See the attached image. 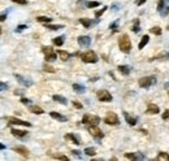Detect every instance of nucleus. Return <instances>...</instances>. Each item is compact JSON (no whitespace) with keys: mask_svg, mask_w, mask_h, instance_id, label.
I'll return each instance as SVG.
<instances>
[{"mask_svg":"<svg viewBox=\"0 0 169 161\" xmlns=\"http://www.w3.org/2000/svg\"><path fill=\"white\" fill-rule=\"evenodd\" d=\"M81 59L83 62H96L98 61V56H96V53L94 51H86L83 53H81Z\"/></svg>","mask_w":169,"mask_h":161,"instance_id":"nucleus-3","label":"nucleus"},{"mask_svg":"<svg viewBox=\"0 0 169 161\" xmlns=\"http://www.w3.org/2000/svg\"><path fill=\"white\" fill-rule=\"evenodd\" d=\"M163 120H169V109H167L163 113Z\"/></svg>","mask_w":169,"mask_h":161,"instance_id":"nucleus-46","label":"nucleus"},{"mask_svg":"<svg viewBox=\"0 0 169 161\" xmlns=\"http://www.w3.org/2000/svg\"><path fill=\"white\" fill-rule=\"evenodd\" d=\"M150 31H151L152 34H155V35H160V34H161V29H160L159 26H155V27H152V29L150 30Z\"/></svg>","mask_w":169,"mask_h":161,"instance_id":"nucleus-37","label":"nucleus"},{"mask_svg":"<svg viewBox=\"0 0 169 161\" xmlns=\"http://www.w3.org/2000/svg\"><path fill=\"white\" fill-rule=\"evenodd\" d=\"M124 117H125V120H126L127 124L131 125V126H134V125L137 124V118H135V117H131V116H130L127 112H124Z\"/></svg>","mask_w":169,"mask_h":161,"instance_id":"nucleus-18","label":"nucleus"},{"mask_svg":"<svg viewBox=\"0 0 169 161\" xmlns=\"http://www.w3.org/2000/svg\"><path fill=\"white\" fill-rule=\"evenodd\" d=\"M13 3H17V4H21V5H26L27 4V0H12Z\"/></svg>","mask_w":169,"mask_h":161,"instance_id":"nucleus-43","label":"nucleus"},{"mask_svg":"<svg viewBox=\"0 0 169 161\" xmlns=\"http://www.w3.org/2000/svg\"><path fill=\"white\" fill-rule=\"evenodd\" d=\"M165 87H167V88L169 87V82H168V83H165Z\"/></svg>","mask_w":169,"mask_h":161,"instance_id":"nucleus-52","label":"nucleus"},{"mask_svg":"<svg viewBox=\"0 0 169 161\" xmlns=\"http://www.w3.org/2000/svg\"><path fill=\"white\" fill-rule=\"evenodd\" d=\"M52 99H54L55 101H57V103H60V104H63V105H66L68 104V100H66L64 96H61V95H54L52 96Z\"/></svg>","mask_w":169,"mask_h":161,"instance_id":"nucleus-21","label":"nucleus"},{"mask_svg":"<svg viewBox=\"0 0 169 161\" xmlns=\"http://www.w3.org/2000/svg\"><path fill=\"white\" fill-rule=\"evenodd\" d=\"M98 98L100 101H112V95H111L109 91H107V90H99Z\"/></svg>","mask_w":169,"mask_h":161,"instance_id":"nucleus-8","label":"nucleus"},{"mask_svg":"<svg viewBox=\"0 0 169 161\" xmlns=\"http://www.w3.org/2000/svg\"><path fill=\"white\" fill-rule=\"evenodd\" d=\"M73 105H74V108H77V109H82V108H83V105L78 101H73Z\"/></svg>","mask_w":169,"mask_h":161,"instance_id":"nucleus-42","label":"nucleus"},{"mask_svg":"<svg viewBox=\"0 0 169 161\" xmlns=\"http://www.w3.org/2000/svg\"><path fill=\"white\" fill-rule=\"evenodd\" d=\"M117 69L121 74H124V76H129L130 74V66H127V65H120Z\"/></svg>","mask_w":169,"mask_h":161,"instance_id":"nucleus-20","label":"nucleus"},{"mask_svg":"<svg viewBox=\"0 0 169 161\" xmlns=\"http://www.w3.org/2000/svg\"><path fill=\"white\" fill-rule=\"evenodd\" d=\"M79 22L83 25V27H86V29H90L94 24H96V21H91L88 18H79Z\"/></svg>","mask_w":169,"mask_h":161,"instance_id":"nucleus-17","label":"nucleus"},{"mask_svg":"<svg viewBox=\"0 0 169 161\" xmlns=\"http://www.w3.org/2000/svg\"><path fill=\"white\" fill-rule=\"evenodd\" d=\"M107 8H108V7H103L100 10H96V12H95V17H98V18H99V17H100V16L103 15V13L107 10Z\"/></svg>","mask_w":169,"mask_h":161,"instance_id":"nucleus-38","label":"nucleus"},{"mask_svg":"<svg viewBox=\"0 0 169 161\" xmlns=\"http://www.w3.org/2000/svg\"><path fill=\"white\" fill-rule=\"evenodd\" d=\"M148 40H150V37H148V35H143V37H142V40H140L139 44H138V48H139V49L145 48L146 44L148 43Z\"/></svg>","mask_w":169,"mask_h":161,"instance_id":"nucleus-22","label":"nucleus"},{"mask_svg":"<svg viewBox=\"0 0 169 161\" xmlns=\"http://www.w3.org/2000/svg\"><path fill=\"white\" fill-rule=\"evenodd\" d=\"M168 57H169L168 52H163V53H160V55H157V56L150 59V61H152V60H165V59H168Z\"/></svg>","mask_w":169,"mask_h":161,"instance_id":"nucleus-25","label":"nucleus"},{"mask_svg":"<svg viewBox=\"0 0 169 161\" xmlns=\"http://www.w3.org/2000/svg\"><path fill=\"white\" fill-rule=\"evenodd\" d=\"M4 120H7L8 124H10V125H22V126H27V127L31 126L30 122L22 121V120H20V118H16V117H5Z\"/></svg>","mask_w":169,"mask_h":161,"instance_id":"nucleus-7","label":"nucleus"},{"mask_svg":"<svg viewBox=\"0 0 169 161\" xmlns=\"http://www.w3.org/2000/svg\"><path fill=\"white\" fill-rule=\"evenodd\" d=\"M72 153H73L74 156H81V152L77 151V149H73V151H72Z\"/></svg>","mask_w":169,"mask_h":161,"instance_id":"nucleus-48","label":"nucleus"},{"mask_svg":"<svg viewBox=\"0 0 169 161\" xmlns=\"http://www.w3.org/2000/svg\"><path fill=\"white\" fill-rule=\"evenodd\" d=\"M44 27H47V29H49V30H60V29H63V25H51V24H46L44 25Z\"/></svg>","mask_w":169,"mask_h":161,"instance_id":"nucleus-28","label":"nucleus"},{"mask_svg":"<svg viewBox=\"0 0 169 161\" xmlns=\"http://www.w3.org/2000/svg\"><path fill=\"white\" fill-rule=\"evenodd\" d=\"M87 130H88V133L95 138V139H102V138L104 137V134L102 133V130L99 129L96 125H90V126L87 127Z\"/></svg>","mask_w":169,"mask_h":161,"instance_id":"nucleus-5","label":"nucleus"},{"mask_svg":"<svg viewBox=\"0 0 169 161\" xmlns=\"http://www.w3.org/2000/svg\"><path fill=\"white\" fill-rule=\"evenodd\" d=\"M156 83V77L154 76H148V77H142L138 80V85L142 88H150L151 86H154Z\"/></svg>","mask_w":169,"mask_h":161,"instance_id":"nucleus-2","label":"nucleus"},{"mask_svg":"<svg viewBox=\"0 0 169 161\" xmlns=\"http://www.w3.org/2000/svg\"><path fill=\"white\" fill-rule=\"evenodd\" d=\"M156 160H157V161H161V160L169 161V155L167 153V152H160V153L156 156Z\"/></svg>","mask_w":169,"mask_h":161,"instance_id":"nucleus-24","label":"nucleus"},{"mask_svg":"<svg viewBox=\"0 0 169 161\" xmlns=\"http://www.w3.org/2000/svg\"><path fill=\"white\" fill-rule=\"evenodd\" d=\"M21 103H22V104H25V105H31V100H30V99H26V98H22Z\"/></svg>","mask_w":169,"mask_h":161,"instance_id":"nucleus-40","label":"nucleus"},{"mask_svg":"<svg viewBox=\"0 0 169 161\" xmlns=\"http://www.w3.org/2000/svg\"><path fill=\"white\" fill-rule=\"evenodd\" d=\"M57 59V53H51V55H47L46 56V61H49V62H51V61H55Z\"/></svg>","mask_w":169,"mask_h":161,"instance_id":"nucleus-35","label":"nucleus"},{"mask_svg":"<svg viewBox=\"0 0 169 161\" xmlns=\"http://www.w3.org/2000/svg\"><path fill=\"white\" fill-rule=\"evenodd\" d=\"M118 47H120L121 52H124V53H129L131 51V42H130L129 37L126 34L120 37V39H118Z\"/></svg>","mask_w":169,"mask_h":161,"instance_id":"nucleus-1","label":"nucleus"},{"mask_svg":"<svg viewBox=\"0 0 169 161\" xmlns=\"http://www.w3.org/2000/svg\"><path fill=\"white\" fill-rule=\"evenodd\" d=\"M30 110H31L33 113H35V115H43L44 110L42 109L40 107H37V105H30Z\"/></svg>","mask_w":169,"mask_h":161,"instance_id":"nucleus-23","label":"nucleus"},{"mask_svg":"<svg viewBox=\"0 0 169 161\" xmlns=\"http://www.w3.org/2000/svg\"><path fill=\"white\" fill-rule=\"evenodd\" d=\"M146 3V0H135V4L137 5H142V4H145Z\"/></svg>","mask_w":169,"mask_h":161,"instance_id":"nucleus-49","label":"nucleus"},{"mask_svg":"<svg viewBox=\"0 0 169 161\" xmlns=\"http://www.w3.org/2000/svg\"><path fill=\"white\" fill-rule=\"evenodd\" d=\"M7 87H8V86H7V85H5V83H4V82H1V83H0V90H1V91L7 90Z\"/></svg>","mask_w":169,"mask_h":161,"instance_id":"nucleus-47","label":"nucleus"},{"mask_svg":"<svg viewBox=\"0 0 169 161\" xmlns=\"http://www.w3.org/2000/svg\"><path fill=\"white\" fill-rule=\"evenodd\" d=\"M73 90L76 91L77 94H83L85 92V87L82 85H78V83H74L73 85Z\"/></svg>","mask_w":169,"mask_h":161,"instance_id":"nucleus-26","label":"nucleus"},{"mask_svg":"<svg viewBox=\"0 0 169 161\" xmlns=\"http://www.w3.org/2000/svg\"><path fill=\"white\" fill-rule=\"evenodd\" d=\"M131 30H133L134 33H138V31H139V20H138V18H135V20H134V24H133Z\"/></svg>","mask_w":169,"mask_h":161,"instance_id":"nucleus-33","label":"nucleus"},{"mask_svg":"<svg viewBox=\"0 0 169 161\" xmlns=\"http://www.w3.org/2000/svg\"><path fill=\"white\" fill-rule=\"evenodd\" d=\"M57 55H59V57L63 61H66V60L70 59V53L66 52V51H63V49H59V51H57Z\"/></svg>","mask_w":169,"mask_h":161,"instance_id":"nucleus-19","label":"nucleus"},{"mask_svg":"<svg viewBox=\"0 0 169 161\" xmlns=\"http://www.w3.org/2000/svg\"><path fill=\"white\" fill-rule=\"evenodd\" d=\"M85 153L87 155V156H95V155H96V149L94 148V147H87V148L85 149Z\"/></svg>","mask_w":169,"mask_h":161,"instance_id":"nucleus-27","label":"nucleus"},{"mask_svg":"<svg viewBox=\"0 0 169 161\" xmlns=\"http://www.w3.org/2000/svg\"><path fill=\"white\" fill-rule=\"evenodd\" d=\"M117 25H118V20H117V21H115L113 24H111V25H109V27H111L112 30H116V29H117Z\"/></svg>","mask_w":169,"mask_h":161,"instance_id":"nucleus-45","label":"nucleus"},{"mask_svg":"<svg viewBox=\"0 0 169 161\" xmlns=\"http://www.w3.org/2000/svg\"><path fill=\"white\" fill-rule=\"evenodd\" d=\"M26 25H18L17 26V29H16V33H20V31H22V30H25L26 29Z\"/></svg>","mask_w":169,"mask_h":161,"instance_id":"nucleus-41","label":"nucleus"},{"mask_svg":"<svg viewBox=\"0 0 169 161\" xmlns=\"http://www.w3.org/2000/svg\"><path fill=\"white\" fill-rule=\"evenodd\" d=\"M125 157L129 160H143L145 156L142 155V152H134V153H125Z\"/></svg>","mask_w":169,"mask_h":161,"instance_id":"nucleus-11","label":"nucleus"},{"mask_svg":"<svg viewBox=\"0 0 169 161\" xmlns=\"http://www.w3.org/2000/svg\"><path fill=\"white\" fill-rule=\"evenodd\" d=\"M13 151L17 152V153H20L21 156H24V157H29V151H27V148H25V147H22V146L13 147Z\"/></svg>","mask_w":169,"mask_h":161,"instance_id":"nucleus-10","label":"nucleus"},{"mask_svg":"<svg viewBox=\"0 0 169 161\" xmlns=\"http://www.w3.org/2000/svg\"><path fill=\"white\" fill-rule=\"evenodd\" d=\"M43 70L48 71V73H55V69L52 68L51 65H48V64H44V65H43Z\"/></svg>","mask_w":169,"mask_h":161,"instance_id":"nucleus-36","label":"nucleus"},{"mask_svg":"<svg viewBox=\"0 0 169 161\" xmlns=\"http://www.w3.org/2000/svg\"><path fill=\"white\" fill-rule=\"evenodd\" d=\"M0 149H1V151H3V149H5V146H4V144H0Z\"/></svg>","mask_w":169,"mask_h":161,"instance_id":"nucleus-51","label":"nucleus"},{"mask_svg":"<svg viewBox=\"0 0 169 161\" xmlns=\"http://www.w3.org/2000/svg\"><path fill=\"white\" fill-rule=\"evenodd\" d=\"M42 51H43V53L46 55H51V53H54V49H52V47H47V46H43L42 47Z\"/></svg>","mask_w":169,"mask_h":161,"instance_id":"nucleus-32","label":"nucleus"},{"mask_svg":"<svg viewBox=\"0 0 169 161\" xmlns=\"http://www.w3.org/2000/svg\"><path fill=\"white\" fill-rule=\"evenodd\" d=\"M65 139H68V140H70V142H73L74 144H77V146H79L81 144V139H79L77 135H74V134H66L65 135Z\"/></svg>","mask_w":169,"mask_h":161,"instance_id":"nucleus-15","label":"nucleus"},{"mask_svg":"<svg viewBox=\"0 0 169 161\" xmlns=\"http://www.w3.org/2000/svg\"><path fill=\"white\" fill-rule=\"evenodd\" d=\"M78 43H79V46H82V47H87V46H90L91 39L87 35H82V37L78 38Z\"/></svg>","mask_w":169,"mask_h":161,"instance_id":"nucleus-14","label":"nucleus"},{"mask_svg":"<svg viewBox=\"0 0 169 161\" xmlns=\"http://www.w3.org/2000/svg\"><path fill=\"white\" fill-rule=\"evenodd\" d=\"M168 96H169V91H168Z\"/></svg>","mask_w":169,"mask_h":161,"instance_id":"nucleus-54","label":"nucleus"},{"mask_svg":"<svg viewBox=\"0 0 169 161\" xmlns=\"http://www.w3.org/2000/svg\"><path fill=\"white\" fill-rule=\"evenodd\" d=\"M49 116H51L52 118H55V120L60 121V122H66V121H68L65 116L60 115V113H56V112H51V113H49Z\"/></svg>","mask_w":169,"mask_h":161,"instance_id":"nucleus-16","label":"nucleus"},{"mask_svg":"<svg viewBox=\"0 0 169 161\" xmlns=\"http://www.w3.org/2000/svg\"><path fill=\"white\" fill-rule=\"evenodd\" d=\"M55 159H59V160H63V161H68L69 160V157H66V156H64V155H56V156H54Z\"/></svg>","mask_w":169,"mask_h":161,"instance_id":"nucleus-39","label":"nucleus"},{"mask_svg":"<svg viewBox=\"0 0 169 161\" xmlns=\"http://www.w3.org/2000/svg\"><path fill=\"white\" fill-rule=\"evenodd\" d=\"M167 4H168L167 0H159V3H157V10H159V12H161V10L167 7Z\"/></svg>","mask_w":169,"mask_h":161,"instance_id":"nucleus-29","label":"nucleus"},{"mask_svg":"<svg viewBox=\"0 0 169 161\" xmlns=\"http://www.w3.org/2000/svg\"><path fill=\"white\" fill-rule=\"evenodd\" d=\"M86 7H87V8L100 7V3H98V1H87V3H86Z\"/></svg>","mask_w":169,"mask_h":161,"instance_id":"nucleus-34","label":"nucleus"},{"mask_svg":"<svg viewBox=\"0 0 169 161\" xmlns=\"http://www.w3.org/2000/svg\"><path fill=\"white\" fill-rule=\"evenodd\" d=\"M10 133H12L15 137L20 138V139H24V138L27 137V131H25V130H18V129H12L10 130Z\"/></svg>","mask_w":169,"mask_h":161,"instance_id":"nucleus-12","label":"nucleus"},{"mask_svg":"<svg viewBox=\"0 0 169 161\" xmlns=\"http://www.w3.org/2000/svg\"><path fill=\"white\" fill-rule=\"evenodd\" d=\"M146 112H147L148 115H157V113L160 112V109L156 104H151V103H150L147 105V110H146Z\"/></svg>","mask_w":169,"mask_h":161,"instance_id":"nucleus-13","label":"nucleus"},{"mask_svg":"<svg viewBox=\"0 0 169 161\" xmlns=\"http://www.w3.org/2000/svg\"><path fill=\"white\" fill-rule=\"evenodd\" d=\"M5 18H7V13H3L1 16H0V21H5Z\"/></svg>","mask_w":169,"mask_h":161,"instance_id":"nucleus-50","label":"nucleus"},{"mask_svg":"<svg viewBox=\"0 0 169 161\" xmlns=\"http://www.w3.org/2000/svg\"><path fill=\"white\" fill-rule=\"evenodd\" d=\"M104 122L107 125H118L120 121H118V117L115 112H108L106 115V117H104Z\"/></svg>","mask_w":169,"mask_h":161,"instance_id":"nucleus-6","label":"nucleus"},{"mask_svg":"<svg viewBox=\"0 0 169 161\" xmlns=\"http://www.w3.org/2000/svg\"><path fill=\"white\" fill-rule=\"evenodd\" d=\"M15 77H16V78H17V80L21 83L22 86H25V87H30V86H33V80L26 79V78H25V77L20 76V74H15Z\"/></svg>","mask_w":169,"mask_h":161,"instance_id":"nucleus-9","label":"nucleus"},{"mask_svg":"<svg viewBox=\"0 0 169 161\" xmlns=\"http://www.w3.org/2000/svg\"><path fill=\"white\" fill-rule=\"evenodd\" d=\"M99 122H100V117H98V116L85 115L83 117H82V124L87 125V126H90V125H98Z\"/></svg>","mask_w":169,"mask_h":161,"instance_id":"nucleus-4","label":"nucleus"},{"mask_svg":"<svg viewBox=\"0 0 169 161\" xmlns=\"http://www.w3.org/2000/svg\"><path fill=\"white\" fill-rule=\"evenodd\" d=\"M64 38H65V37H64V35H61V37H57V38H55V39H54V44H55V46H63V44H64Z\"/></svg>","mask_w":169,"mask_h":161,"instance_id":"nucleus-30","label":"nucleus"},{"mask_svg":"<svg viewBox=\"0 0 169 161\" xmlns=\"http://www.w3.org/2000/svg\"><path fill=\"white\" fill-rule=\"evenodd\" d=\"M37 21L38 22H43V24H49V22H51V17H44V16H39V17H37Z\"/></svg>","mask_w":169,"mask_h":161,"instance_id":"nucleus-31","label":"nucleus"},{"mask_svg":"<svg viewBox=\"0 0 169 161\" xmlns=\"http://www.w3.org/2000/svg\"><path fill=\"white\" fill-rule=\"evenodd\" d=\"M167 29H168V30H169V26H168V27H167Z\"/></svg>","mask_w":169,"mask_h":161,"instance_id":"nucleus-53","label":"nucleus"},{"mask_svg":"<svg viewBox=\"0 0 169 161\" xmlns=\"http://www.w3.org/2000/svg\"><path fill=\"white\" fill-rule=\"evenodd\" d=\"M168 12H169V5L167 4V7H165L164 9H163L160 13H161V16H167V15H168Z\"/></svg>","mask_w":169,"mask_h":161,"instance_id":"nucleus-44","label":"nucleus"}]
</instances>
